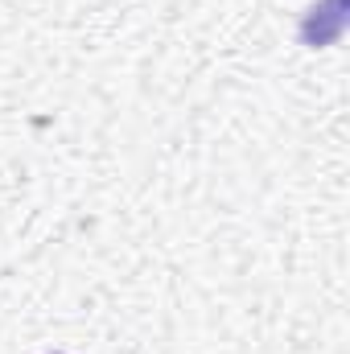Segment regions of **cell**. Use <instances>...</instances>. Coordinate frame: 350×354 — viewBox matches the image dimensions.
<instances>
[{
	"label": "cell",
	"mask_w": 350,
	"mask_h": 354,
	"mask_svg": "<svg viewBox=\"0 0 350 354\" xmlns=\"http://www.w3.org/2000/svg\"><path fill=\"white\" fill-rule=\"evenodd\" d=\"M50 354H66V351H50Z\"/></svg>",
	"instance_id": "cell-2"
},
{
	"label": "cell",
	"mask_w": 350,
	"mask_h": 354,
	"mask_svg": "<svg viewBox=\"0 0 350 354\" xmlns=\"http://www.w3.org/2000/svg\"><path fill=\"white\" fill-rule=\"evenodd\" d=\"M350 25V8L347 0H313L305 12H301V25H297V37L305 50H326L334 41H342Z\"/></svg>",
	"instance_id": "cell-1"
}]
</instances>
